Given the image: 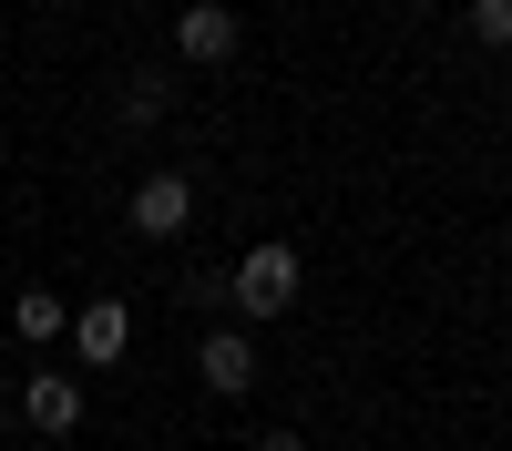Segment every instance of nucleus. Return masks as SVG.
<instances>
[{
	"mask_svg": "<svg viewBox=\"0 0 512 451\" xmlns=\"http://www.w3.org/2000/svg\"><path fill=\"white\" fill-rule=\"evenodd\" d=\"M297 287H308V267H297V246H277V236H267V246H246V257L226 267V298H236L246 318H287V308H297Z\"/></svg>",
	"mask_w": 512,
	"mask_h": 451,
	"instance_id": "obj_1",
	"label": "nucleus"
},
{
	"mask_svg": "<svg viewBox=\"0 0 512 451\" xmlns=\"http://www.w3.org/2000/svg\"><path fill=\"white\" fill-rule=\"evenodd\" d=\"M21 421L41 441H72L82 431V380H72V369H31V380H21Z\"/></svg>",
	"mask_w": 512,
	"mask_h": 451,
	"instance_id": "obj_2",
	"label": "nucleus"
},
{
	"mask_svg": "<svg viewBox=\"0 0 512 451\" xmlns=\"http://www.w3.org/2000/svg\"><path fill=\"white\" fill-rule=\"evenodd\" d=\"M195 380L216 390V400H246V390H256V339H246V328H205V349H195Z\"/></svg>",
	"mask_w": 512,
	"mask_h": 451,
	"instance_id": "obj_3",
	"label": "nucleus"
},
{
	"mask_svg": "<svg viewBox=\"0 0 512 451\" xmlns=\"http://www.w3.org/2000/svg\"><path fill=\"white\" fill-rule=\"evenodd\" d=\"M123 216H134V236H185V216H195V185H185V175H144Z\"/></svg>",
	"mask_w": 512,
	"mask_h": 451,
	"instance_id": "obj_4",
	"label": "nucleus"
},
{
	"mask_svg": "<svg viewBox=\"0 0 512 451\" xmlns=\"http://www.w3.org/2000/svg\"><path fill=\"white\" fill-rule=\"evenodd\" d=\"M175 62H236V11L226 0H195L175 21Z\"/></svg>",
	"mask_w": 512,
	"mask_h": 451,
	"instance_id": "obj_5",
	"label": "nucleus"
},
{
	"mask_svg": "<svg viewBox=\"0 0 512 451\" xmlns=\"http://www.w3.org/2000/svg\"><path fill=\"white\" fill-rule=\"evenodd\" d=\"M123 339H134V318H123V298H93V308L72 318V349L93 359V369H113V359H123Z\"/></svg>",
	"mask_w": 512,
	"mask_h": 451,
	"instance_id": "obj_6",
	"label": "nucleus"
},
{
	"mask_svg": "<svg viewBox=\"0 0 512 451\" xmlns=\"http://www.w3.org/2000/svg\"><path fill=\"white\" fill-rule=\"evenodd\" d=\"M11 328H21L31 349H52V339H62V298H52V287H21V308H11Z\"/></svg>",
	"mask_w": 512,
	"mask_h": 451,
	"instance_id": "obj_7",
	"label": "nucleus"
},
{
	"mask_svg": "<svg viewBox=\"0 0 512 451\" xmlns=\"http://www.w3.org/2000/svg\"><path fill=\"white\" fill-rule=\"evenodd\" d=\"M123 113H134V123H164V113H175V72H134Z\"/></svg>",
	"mask_w": 512,
	"mask_h": 451,
	"instance_id": "obj_8",
	"label": "nucleus"
},
{
	"mask_svg": "<svg viewBox=\"0 0 512 451\" xmlns=\"http://www.w3.org/2000/svg\"><path fill=\"white\" fill-rule=\"evenodd\" d=\"M472 41L482 52H512V0H472Z\"/></svg>",
	"mask_w": 512,
	"mask_h": 451,
	"instance_id": "obj_9",
	"label": "nucleus"
},
{
	"mask_svg": "<svg viewBox=\"0 0 512 451\" xmlns=\"http://www.w3.org/2000/svg\"><path fill=\"white\" fill-rule=\"evenodd\" d=\"M256 451H308V441H297V431H267V441H256Z\"/></svg>",
	"mask_w": 512,
	"mask_h": 451,
	"instance_id": "obj_10",
	"label": "nucleus"
},
{
	"mask_svg": "<svg viewBox=\"0 0 512 451\" xmlns=\"http://www.w3.org/2000/svg\"><path fill=\"white\" fill-rule=\"evenodd\" d=\"M11 410H21V390H0V421H11Z\"/></svg>",
	"mask_w": 512,
	"mask_h": 451,
	"instance_id": "obj_11",
	"label": "nucleus"
}]
</instances>
